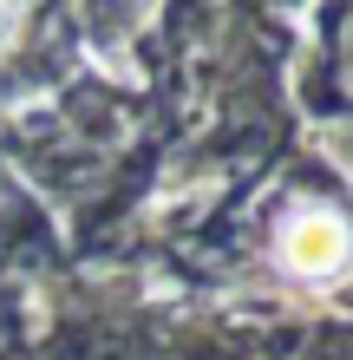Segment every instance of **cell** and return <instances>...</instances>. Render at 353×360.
Wrapping results in <instances>:
<instances>
[{"mask_svg": "<svg viewBox=\"0 0 353 360\" xmlns=\"http://www.w3.org/2000/svg\"><path fill=\"white\" fill-rule=\"evenodd\" d=\"M7 27H13V13H7V7H0V39H7Z\"/></svg>", "mask_w": 353, "mask_h": 360, "instance_id": "2", "label": "cell"}, {"mask_svg": "<svg viewBox=\"0 0 353 360\" xmlns=\"http://www.w3.org/2000/svg\"><path fill=\"white\" fill-rule=\"evenodd\" d=\"M288 262H295L301 275H334L340 256H347V229L334 217H301L295 229H288Z\"/></svg>", "mask_w": 353, "mask_h": 360, "instance_id": "1", "label": "cell"}]
</instances>
